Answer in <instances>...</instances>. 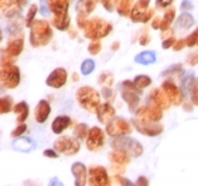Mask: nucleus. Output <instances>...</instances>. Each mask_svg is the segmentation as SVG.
Listing matches in <instances>:
<instances>
[{"label": "nucleus", "instance_id": "4", "mask_svg": "<svg viewBox=\"0 0 198 186\" xmlns=\"http://www.w3.org/2000/svg\"><path fill=\"white\" fill-rule=\"evenodd\" d=\"M93 70H95V63H93V60H91V58L85 60L82 64H81V72H82L84 75L91 74Z\"/></svg>", "mask_w": 198, "mask_h": 186}, {"label": "nucleus", "instance_id": "1", "mask_svg": "<svg viewBox=\"0 0 198 186\" xmlns=\"http://www.w3.org/2000/svg\"><path fill=\"white\" fill-rule=\"evenodd\" d=\"M11 146H13L14 151H19V152H30L33 149H36V142L33 141L31 138L20 137L13 141Z\"/></svg>", "mask_w": 198, "mask_h": 186}, {"label": "nucleus", "instance_id": "6", "mask_svg": "<svg viewBox=\"0 0 198 186\" xmlns=\"http://www.w3.org/2000/svg\"><path fill=\"white\" fill-rule=\"evenodd\" d=\"M50 185H61V182L57 181V179H53V181L50 182Z\"/></svg>", "mask_w": 198, "mask_h": 186}, {"label": "nucleus", "instance_id": "2", "mask_svg": "<svg viewBox=\"0 0 198 186\" xmlns=\"http://www.w3.org/2000/svg\"><path fill=\"white\" fill-rule=\"evenodd\" d=\"M156 61V54L153 51H142L134 57V63L142 64V66H150Z\"/></svg>", "mask_w": 198, "mask_h": 186}, {"label": "nucleus", "instance_id": "3", "mask_svg": "<svg viewBox=\"0 0 198 186\" xmlns=\"http://www.w3.org/2000/svg\"><path fill=\"white\" fill-rule=\"evenodd\" d=\"M68 121H70V118H67V117H57V120L53 124V131L55 134H61L62 129L68 125Z\"/></svg>", "mask_w": 198, "mask_h": 186}, {"label": "nucleus", "instance_id": "5", "mask_svg": "<svg viewBox=\"0 0 198 186\" xmlns=\"http://www.w3.org/2000/svg\"><path fill=\"white\" fill-rule=\"evenodd\" d=\"M44 155H45V156H48V158H58V155L54 152V151H51V149H47V151L44 152Z\"/></svg>", "mask_w": 198, "mask_h": 186}]
</instances>
